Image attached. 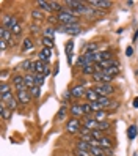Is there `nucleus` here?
<instances>
[{"mask_svg":"<svg viewBox=\"0 0 138 156\" xmlns=\"http://www.w3.org/2000/svg\"><path fill=\"white\" fill-rule=\"evenodd\" d=\"M57 17H58L60 25H74V24H79V16H76L74 13H72V10H64V11L58 13Z\"/></svg>","mask_w":138,"mask_h":156,"instance_id":"nucleus-1","label":"nucleus"},{"mask_svg":"<svg viewBox=\"0 0 138 156\" xmlns=\"http://www.w3.org/2000/svg\"><path fill=\"white\" fill-rule=\"evenodd\" d=\"M93 88L96 90V93L99 96H105V98H110V95H113V91H115L112 84H96Z\"/></svg>","mask_w":138,"mask_h":156,"instance_id":"nucleus-2","label":"nucleus"},{"mask_svg":"<svg viewBox=\"0 0 138 156\" xmlns=\"http://www.w3.org/2000/svg\"><path fill=\"white\" fill-rule=\"evenodd\" d=\"M66 131H68L69 134H80V131H82V123H80L79 118L72 117V120H69L68 125H66Z\"/></svg>","mask_w":138,"mask_h":156,"instance_id":"nucleus-3","label":"nucleus"},{"mask_svg":"<svg viewBox=\"0 0 138 156\" xmlns=\"http://www.w3.org/2000/svg\"><path fill=\"white\" fill-rule=\"evenodd\" d=\"M94 54H96V52H94ZM94 54H88V52H85L83 55H80V57H79L77 65L82 66V68H85V66H88V65H94Z\"/></svg>","mask_w":138,"mask_h":156,"instance_id":"nucleus-4","label":"nucleus"},{"mask_svg":"<svg viewBox=\"0 0 138 156\" xmlns=\"http://www.w3.org/2000/svg\"><path fill=\"white\" fill-rule=\"evenodd\" d=\"M94 79V82H97V84H110L115 77H112V76H108V74H105L104 71H96L93 76H91Z\"/></svg>","mask_w":138,"mask_h":156,"instance_id":"nucleus-5","label":"nucleus"},{"mask_svg":"<svg viewBox=\"0 0 138 156\" xmlns=\"http://www.w3.org/2000/svg\"><path fill=\"white\" fill-rule=\"evenodd\" d=\"M58 32H61V33H69V35H79V33L82 32V27H80V24L60 25V27H58Z\"/></svg>","mask_w":138,"mask_h":156,"instance_id":"nucleus-6","label":"nucleus"},{"mask_svg":"<svg viewBox=\"0 0 138 156\" xmlns=\"http://www.w3.org/2000/svg\"><path fill=\"white\" fill-rule=\"evenodd\" d=\"M88 5H93V8H97V10H108L113 6L110 0H89Z\"/></svg>","mask_w":138,"mask_h":156,"instance_id":"nucleus-7","label":"nucleus"},{"mask_svg":"<svg viewBox=\"0 0 138 156\" xmlns=\"http://www.w3.org/2000/svg\"><path fill=\"white\" fill-rule=\"evenodd\" d=\"M16 99L19 104H29L32 95H30V90H22V91H16Z\"/></svg>","mask_w":138,"mask_h":156,"instance_id":"nucleus-8","label":"nucleus"},{"mask_svg":"<svg viewBox=\"0 0 138 156\" xmlns=\"http://www.w3.org/2000/svg\"><path fill=\"white\" fill-rule=\"evenodd\" d=\"M17 24H19V22H17V17L16 16L5 14L3 19H2V27H5V29H8V30H13V27L17 25Z\"/></svg>","mask_w":138,"mask_h":156,"instance_id":"nucleus-9","label":"nucleus"},{"mask_svg":"<svg viewBox=\"0 0 138 156\" xmlns=\"http://www.w3.org/2000/svg\"><path fill=\"white\" fill-rule=\"evenodd\" d=\"M13 36H14V35L11 33V30L5 29V27H0V40H3V41H6L10 46H13V43H14Z\"/></svg>","mask_w":138,"mask_h":156,"instance_id":"nucleus-10","label":"nucleus"},{"mask_svg":"<svg viewBox=\"0 0 138 156\" xmlns=\"http://www.w3.org/2000/svg\"><path fill=\"white\" fill-rule=\"evenodd\" d=\"M85 85L83 84H80V85H76V87H72L71 88V96L74 98V99H79L82 96H85Z\"/></svg>","mask_w":138,"mask_h":156,"instance_id":"nucleus-11","label":"nucleus"},{"mask_svg":"<svg viewBox=\"0 0 138 156\" xmlns=\"http://www.w3.org/2000/svg\"><path fill=\"white\" fill-rule=\"evenodd\" d=\"M83 128H86V129H89V131H94V129H97V125H99V122L96 120L94 117H85V120H83Z\"/></svg>","mask_w":138,"mask_h":156,"instance_id":"nucleus-12","label":"nucleus"},{"mask_svg":"<svg viewBox=\"0 0 138 156\" xmlns=\"http://www.w3.org/2000/svg\"><path fill=\"white\" fill-rule=\"evenodd\" d=\"M71 114L74 115V118H79V117H83L85 114H83V109H82V104H79V103H74L71 106Z\"/></svg>","mask_w":138,"mask_h":156,"instance_id":"nucleus-13","label":"nucleus"},{"mask_svg":"<svg viewBox=\"0 0 138 156\" xmlns=\"http://www.w3.org/2000/svg\"><path fill=\"white\" fill-rule=\"evenodd\" d=\"M50 57H52V49L50 48H42V51L39 52V58L38 60H41L44 63H49Z\"/></svg>","mask_w":138,"mask_h":156,"instance_id":"nucleus-14","label":"nucleus"},{"mask_svg":"<svg viewBox=\"0 0 138 156\" xmlns=\"http://www.w3.org/2000/svg\"><path fill=\"white\" fill-rule=\"evenodd\" d=\"M85 96H86V99L89 101V103H96V101H99V98H100V96L96 93V90H94V88H86Z\"/></svg>","mask_w":138,"mask_h":156,"instance_id":"nucleus-15","label":"nucleus"},{"mask_svg":"<svg viewBox=\"0 0 138 156\" xmlns=\"http://www.w3.org/2000/svg\"><path fill=\"white\" fill-rule=\"evenodd\" d=\"M24 84L27 85V88H33L35 87V74H32V73H27V74L24 76Z\"/></svg>","mask_w":138,"mask_h":156,"instance_id":"nucleus-16","label":"nucleus"},{"mask_svg":"<svg viewBox=\"0 0 138 156\" xmlns=\"http://www.w3.org/2000/svg\"><path fill=\"white\" fill-rule=\"evenodd\" d=\"M99 145L102 147L104 150H112V147H113V140L110 139V137H107V136H105V137H102V139L99 140Z\"/></svg>","mask_w":138,"mask_h":156,"instance_id":"nucleus-17","label":"nucleus"},{"mask_svg":"<svg viewBox=\"0 0 138 156\" xmlns=\"http://www.w3.org/2000/svg\"><path fill=\"white\" fill-rule=\"evenodd\" d=\"M36 6H39V10H41V11H49V13L53 11L50 2H45V0H38V2H36Z\"/></svg>","mask_w":138,"mask_h":156,"instance_id":"nucleus-18","label":"nucleus"},{"mask_svg":"<svg viewBox=\"0 0 138 156\" xmlns=\"http://www.w3.org/2000/svg\"><path fill=\"white\" fill-rule=\"evenodd\" d=\"M89 153H91V156H107L105 150L100 145H93V147H91V150H89Z\"/></svg>","mask_w":138,"mask_h":156,"instance_id":"nucleus-19","label":"nucleus"},{"mask_svg":"<svg viewBox=\"0 0 138 156\" xmlns=\"http://www.w3.org/2000/svg\"><path fill=\"white\" fill-rule=\"evenodd\" d=\"M11 112L13 111H10V109L6 107V104L2 103V106H0V115H2L3 120H10V118H11Z\"/></svg>","mask_w":138,"mask_h":156,"instance_id":"nucleus-20","label":"nucleus"},{"mask_svg":"<svg viewBox=\"0 0 138 156\" xmlns=\"http://www.w3.org/2000/svg\"><path fill=\"white\" fill-rule=\"evenodd\" d=\"M72 51H74V41L66 43V55H68V63H72Z\"/></svg>","mask_w":138,"mask_h":156,"instance_id":"nucleus-21","label":"nucleus"},{"mask_svg":"<svg viewBox=\"0 0 138 156\" xmlns=\"http://www.w3.org/2000/svg\"><path fill=\"white\" fill-rule=\"evenodd\" d=\"M104 73H105V74H108V76H112V77H116L119 73H121V69H119V66L116 65V66H110V68L104 69Z\"/></svg>","mask_w":138,"mask_h":156,"instance_id":"nucleus-22","label":"nucleus"},{"mask_svg":"<svg viewBox=\"0 0 138 156\" xmlns=\"http://www.w3.org/2000/svg\"><path fill=\"white\" fill-rule=\"evenodd\" d=\"M64 3L69 5V6H72V10H77V8H80L82 5H85L86 2H83V0H66Z\"/></svg>","mask_w":138,"mask_h":156,"instance_id":"nucleus-23","label":"nucleus"},{"mask_svg":"<svg viewBox=\"0 0 138 156\" xmlns=\"http://www.w3.org/2000/svg\"><path fill=\"white\" fill-rule=\"evenodd\" d=\"M76 150L89 151V150H91V144H89V142H83V140H79V142H77V148H76Z\"/></svg>","mask_w":138,"mask_h":156,"instance_id":"nucleus-24","label":"nucleus"},{"mask_svg":"<svg viewBox=\"0 0 138 156\" xmlns=\"http://www.w3.org/2000/svg\"><path fill=\"white\" fill-rule=\"evenodd\" d=\"M32 17L35 21H42L44 19V14H42V11L39 10V8H35V10L32 11Z\"/></svg>","mask_w":138,"mask_h":156,"instance_id":"nucleus-25","label":"nucleus"},{"mask_svg":"<svg viewBox=\"0 0 138 156\" xmlns=\"http://www.w3.org/2000/svg\"><path fill=\"white\" fill-rule=\"evenodd\" d=\"M33 65H35V62H32V60H25V62L22 63V69H25L27 73H32V74H33Z\"/></svg>","mask_w":138,"mask_h":156,"instance_id":"nucleus-26","label":"nucleus"},{"mask_svg":"<svg viewBox=\"0 0 138 156\" xmlns=\"http://www.w3.org/2000/svg\"><path fill=\"white\" fill-rule=\"evenodd\" d=\"M82 73H83V76H93L96 73V68H94V65H88L85 68H82Z\"/></svg>","mask_w":138,"mask_h":156,"instance_id":"nucleus-27","label":"nucleus"},{"mask_svg":"<svg viewBox=\"0 0 138 156\" xmlns=\"http://www.w3.org/2000/svg\"><path fill=\"white\" fill-rule=\"evenodd\" d=\"M97 103L100 104V107H102L104 111H105V107H108V106H112V101H110V98H105V96H100V98H99V101H97Z\"/></svg>","mask_w":138,"mask_h":156,"instance_id":"nucleus-28","label":"nucleus"},{"mask_svg":"<svg viewBox=\"0 0 138 156\" xmlns=\"http://www.w3.org/2000/svg\"><path fill=\"white\" fill-rule=\"evenodd\" d=\"M107 117H108V112L107 111H99V112L94 114V118H96L97 122H105Z\"/></svg>","mask_w":138,"mask_h":156,"instance_id":"nucleus-29","label":"nucleus"},{"mask_svg":"<svg viewBox=\"0 0 138 156\" xmlns=\"http://www.w3.org/2000/svg\"><path fill=\"white\" fill-rule=\"evenodd\" d=\"M82 109H83L85 117H91V114H93V109H91V103H83V104H82Z\"/></svg>","mask_w":138,"mask_h":156,"instance_id":"nucleus-30","label":"nucleus"},{"mask_svg":"<svg viewBox=\"0 0 138 156\" xmlns=\"http://www.w3.org/2000/svg\"><path fill=\"white\" fill-rule=\"evenodd\" d=\"M3 104H6V107L10 109V111H13V109H16V106H17V99L14 96V98H11L10 101H6V103H3Z\"/></svg>","mask_w":138,"mask_h":156,"instance_id":"nucleus-31","label":"nucleus"},{"mask_svg":"<svg viewBox=\"0 0 138 156\" xmlns=\"http://www.w3.org/2000/svg\"><path fill=\"white\" fill-rule=\"evenodd\" d=\"M97 129H99V131H102V133L107 131V129H110V122H107V120H105V122H99Z\"/></svg>","mask_w":138,"mask_h":156,"instance_id":"nucleus-32","label":"nucleus"},{"mask_svg":"<svg viewBox=\"0 0 138 156\" xmlns=\"http://www.w3.org/2000/svg\"><path fill=\"white\" fill-rule=\"evenodd\" d=\"M50 5H52V10H53V11H57V13L64 11V10H63V3H60V2H50Z\"/></svg>","mask_w":138,"mask_h":156,"instance_id":"nucleus-33","label":"nucleus"},{"mask_svg":"<svg viewBox=\"0 0 138 156\" xmlns=\"http://www.w3.org/2000/svg\"><path fill=\"white\" fill-rule=\"evenodd\" d=\"M32 48H33L32 40H30V38H25V40H24V48H22V51H24V52H27V51H30Z\"/></svg>","mask_w":138,"mask_h":156,"instance_id":"nucleus-34","label":"nucleus"},{"mask_svg":"<svg viewBox=\"0 0 138 156\" xmlns=\"http://www.w3.org/2000/svg\"><path fill=\"white\" fill-rule=\"evenodd\" d=\"M0 91H2V95H6L11 91V87L10 84H6V82H2V85H0Z\"/></svg>","mask_w":138,"mask_h":156,"instance_id":"nucleus-35","label":"nucleus"},{"mask_svg":"<svg viewBox=\"0 0 138 156\" xmlns=\"http://www.w3.org/2000/svg\"><path fill=\"white\" fill-rule=\"evenodd\" d=\"M44 76H41V74H35V85L36 87H41L42 84H44Z\"/></svg>","mask_w":138,"mask_h":156,"instance_id":"nucleus-36","label":"nucleus"},{"mask_svg":"<svg viewBox=\"0 0 138 156\" xmlns=\"http://www.w3.org/2000/svg\"><path fill=\"white\" fill-rule=\"evenodd\" d=\"M91 136H93V139H96V140H100L102 137H105V136H104V133H102V131H99V129L91 131Z\"/></svg>","mask_w":138,"mask_h":156,"instance_id":"nucleus-37","label":"nucleus"},{"mask_svg":"<svg viewBox=\"0 0 138 156\" xmlns=\"http://www.w3.org/2000/svg\"><path fill=\"white\" fill-rule=\"evenodd\" d=\"M129 139H130V140H133L135 139V136H136V126L135 125H132L130 128H129Z\"/></svg>","mask_w":138,"mask_h":156,"instance_id":"nucleus-38","label":"nucleus"},{"mask_svg":"<svg viewBox=\"0 0 138 156\" xmlns=\"http://www.w3.org/2000/svg\"><path fill=\"white\" fill-rule=\"evenodd\" d=\"M30 95H32V98H36L38 99L39 98V95H41V91H39V87H33V88H30Z\"/></svg>","mask_w":138,"mask_h":156,"instance_id":"nucleus-39","label":"nucleus"},{"mask_svg":"<svg viewBox=\"0 0 138 156\" xmlns=\"http://www.w3.org/2000/svg\"><path fill=\"white\" fill-rule=\"evenodd\" d=\"M53 35H55V30L50 29V27H47V29L44 30V38H50V40H53Z\"/></svg>","mask_w":138,"mask_h":156,"instance_id":"nucleus-40","label":"nucleus"},{"mask_svg":"<svg viewBox=\"0 0 138 156\" xmlns=\"http://www.w3.org/2000/svg\"><path fill=\"white\" fill-rule=\"evenodd\" d=\"M64 115H66V106H61V109L58 111L57 117H55V120H61V118H64Z\"/></svg>","mask_w":138,"mask_h":156,"instance_id":"nucleus-41","label":"nucleus"},{"mask_svg":"<svg viewBox=\"0 0 138 156\" xmlns=\"http://www.w3.org/2000/svg\"><path fill=\"white\" fill-rule=\"evenodd\" d=\"M21 32H22V25H21V24L14 25V27H13V30H11V33H13L14 36H19V35H21Z\"/></svg>","mask_w":138,"mask_h":156,"instance_id":"nucleus-42","label":"nucleus"},{"mask_svg":"<svg viewBox=\"0 0 138 156\" xmlns=\"http://www.w3.org/2000/svg\"><path fill=\"white\" fill-rule=\"evenodd\" d=\"M42 43H44V48H53V40L50 38H42Z\"/></svg>","mask_w":138,"mask_h":156,"instance_id":"nucleus-43","label":"nucleus"},{"mask_svg":"<svg viewBox=\"0 0 138 156\" xmlns=\"http://www.w3.org/2000/svg\"><path fill=\"white\" fill-rule=\"evenodd\" d=\"M22 82H24V76H14V77H13V84H14V85L22 84Z\"/></svg>","mask_w":138,"mask_h":156,"instance_id":"nucleus-44","label":"nucleus"},{"mask_svg":"<svg viewBox=\"0 0 138 156\" xmlns=\"http://www.w3.org/2000/svg\"><path fill=\"white\" fill-rule=\"evenodd\" d=\"M74 154H76V156H91L89 151H82V150H76Z\"/></svg>","mask_w":138,"mask_h":156,"instance_id":"nucleus-45","label":"nucleus"},{"mask_svg":"<svg viewBox=\"0 0 138 156\" xmlns=\"http://www.w3.org/2000/svg\"><path fill=\"white\" fill-rule=\"evenodd\" d=\"M30 30H32V33H38V32H39V27L35 25V24H32V25H30Z\"/></svg>","mask_w":138,"mask_h":156,"instance_id":"nucleus-46","label":"nucleus"},{"mask_svg":"<svg viewBox=\"0 0 138 156\" xmlns=\"http://www.w3.org/2000/svg\"><path fill=\"white\" fill-rule=\"evenodd\" d=\"M6 46H8V43H6V41L0 40V49H2V51H5V49H6Z\"/></svg>","mask_w":138,"mask_h":156,"instance_id":"nucleus-47","label":"nucleus"},{"mask_svg":"<svg viewBox=\"0 0 138 156\" xmlns=\"http://www.w3.org/2000/svg\"><path fill=\"white\" fill-rule=\"evenodd\" d=\"M132 54H133V49H132V48H127V51H126V55H127V57H130Z\"/></svg>","mask_w":138,"mask_h":156,"instance_id":"nucleus-48","label":"nucleus"},{"mask_svg":"<svg viewBox=\"0 0 138 156\" xmlns=\"http://www.w3.org/2000/svg\"><path fill=\"white\" fill-rule=\"evenodd\" d=\"M133 107H138V98L133 99Z\"/></svg>","mask_w":138,"mask_h":156,"instance_id":"nucleus-49","label":"nucleus"}]
</instances>
